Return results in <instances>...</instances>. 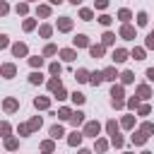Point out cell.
Returning a JSON list of instances; mask_svg holds the SVG:
<instances>
[{"mask_svg": "<svg viewBox=\"0 0 154 154\" xmlns=\"http://www.w3.org/2000/svg\"><path fill=\"white\" fill-rule=\"evenodd\" d=\"M111 96H113V106H120V103H123V89H120V87H113Z\"/></svg>", "mask_w": 154, "mask_h": 154, "instance_id": "cell-1", "label": "cell"}, {"mask_svg": "<svg viewBox=\"0 0 154 154\" xmlns=\"http://www.w3.org/2000/svg\"><path fill=\"white\" fill-rule=\"evenodd\" d=\"M99 130H101V125H99V123H87V128H84V132H87V135H91V137H96V135H99Z\"/></svg>", "mask_w": 154, "mask_h": 154, "instance_id": "cell-2", "label": "cell"}, {"mask_svg": "<svg viewBox=\"0 0 154 154\" xmlns=\"http://www.w3.org/2000/svg\"><path fill=\"white\" fill-rule=\"evenodd\" d=\"M70 26H72V22H70V19H67V17H63V19H60V22H58V29H60V31H67V29H70Z\"/></svg>", "mask_w": 154, "mask_h": 154, "instance_id": "cell-3", "label": "cell"}, {"mask_svg": "<svg viewBox=\"0 0 154 154\" xmlns=\"http://www.w3.org/2000/svg\"><path fill=\"white\" fill-rule=\"evenodd\" d=\"M120 36H125V38H132V36H135V29H132V26H128V24H125V26H123V29H120Z\"/></svg>", "mask_w": 154, "mask_h": 154, "instance_id": "cell-4", "label": "cell"}, {"mask_svg": "<svg viewBox=\"0 0 154 154\" xmlns=\"http://www.w3.org/2000/svg\"><path fill=\"white\" fill-rule=\"evenodd\" d=\"M125 55H128V53H125L123 48H118V51L113 53V60H116V63H123V60H125Z\"/></svg>", "mask_w": 154, "mask_h": 154, "instance_id": "cell-5", "label": "cell"}, {"mask_svg": "<svg viewBox=\"0 0 154 154\" xmlns=\"http://www.w3.org/2000/svg\"><path fill=\"white\" fill-rule=\"evenodd\" d=\"M51 137H53V140L63 137V128H60V125H53V128H51Z\"/></svg>", "mask_w": 154, "mask_h": 154, "instance_id": "cell-6", "label": "cell"}, {"mask_svg": "<svg viewBox=\"0 0 154 154\" xmlns=\"http://www.w3.org/2000/svg\"><path fill=\"white\" fill-rule=\"evenodd\" d=\"M144 140H147V132H137V135H132V142H135V144H142Z\"/></svg>", "mask_w": 154, "mask_h": 154, "instance_id": "cell-7", "label": "cell"}, {"mask_svg": "<svg viewBox=\"0 0 154 154\" xmlns=\"http://www.w3.org/2000/svg\"><path fill=\"white\" fill-rule=\"evenodd\" d=\"M118 75H116V70L113 67H108V70H103V79H116Z\"/></svg>", "mask_w": 154, "mask_h": 154, "instance_id": "cell-8", "label": "cell"}, {"mask_svg": "<svg viewBox=\"0 0 154 154\" xmlns=\"http://www.w3.org/2000/svg\"><path fill=\"white\" fill-rule=\"evenodd\" d=\"M70 120H72L75 125H79V123L84 120V113H79V111H77V113H72V118H70Z\"/></svg>", "mask_w": 154, "mask_h": 154, "instance_id": "cell-9", "label": "cell"}, {"mask_svg": "<svg viewBox=\"0 0 154 154\" xmlns=\"http://www.w3.org/2000/svg\"><path fill=\"white\" fill-rule=\"evenodd\" d=\"M79 140H82V135H79V132H72V135L67 137V142H70V144H79Z\"/></svg>", "mask_w": 154, "mask_h": 154, "instance_id": "cell-10", "label": "cell"}, {"mask_svg": "<svg viewBox=\"0 0 154 154\" xmlns=\"http://www.w3.org/2000/svg\"><path fill=\"white\" fill-rule=\"evenodd\" d=\"M24 53H26V46L24 43H17L14 46V55H24Z\"/></svg>", "mask_w": 154, "mask_h": 154, "instance_id": "cell-11", "label": "cell"}, {"mask_svg": "<svg viewBox=\"0 0 154 154\" xmlns=\"http://www.w3.org/2000/svg\"><path fill=\"white\" fill-rule=\"evenodd\" d=\"M91 55H94V58L103 55V46H91Z\"/></svg>", "mask_w": 154, "mask_h": 154, "instance_id": "cell-12", "label": "cell"}, {"mask_svg": "<svg viewBox=\"0 0 154 154\" xmlns=\"http://www.w3.org/2000/svg\"><path fill=\"white\" fill-rule=\"evenodd\" d=\"M77 79H79V82H87V79H89V72H87V70H79V72H77Z\"/></svg>", "mask_w": 154, "mask_h": 154, "instance_id": "cell-13", "label": "cell"}, {"mask_svg": "<svg viewBox=\"0 0 154 154\" xmlns=\"http://www.w3.org/2000/svg\"><path fill=\"white\" fill-rule=\"evenodd\" d=\"M101 79H103V72H94L91 75V84H99Z\"/></svg>", "mask_w": 154, "mask_h": 154, "instance_id": "cell-14", "label": "cell"}, {"mask_svg": "<svg viewBox=\"0 0 154 154\" xmlns=\"http://www.w3.org/2000/svg\"><path fill=\"white\" fill-rule=\"evenodd\" d=\"M75 46H87V36H82V34H79V36L75 38Z\"/></svg>", "mask_w": 154, "mask_h": 154, "instance_id": "cell-15", "label": "cell"}, {"mask_svg": "<svg viewBox=\"0 0 154 154\" xmlns=\"http://www.w3.org/2000/svg\"><path fill=\"white\" fill-rule=\"evenodd\" d=\"M31 82H34V84H38V82H43V77H41V72H31Z\"/></svg>", "mask_w": 154, "mask_h": 154, "instance_id": "cell-16", "label": "cell"}, {"mask_svg": "<svg viewBox=\"0 0 154 154\" xmlns=\"http://www.w3.org/2000/svg\"><path fill=\"white\" fill-rule=\"evenodd\" d=\"M106 128H108V132H111V135H118V125H116L113 120H111V123H108Z\"/></svg>", "mask_w": 154, "mask_h": 154, "instance_id": "cell-17", "label": "cell"}, {"mask_svg": "<svg viewBox=\"0 0 154 154\" xmlns=\"http://www.w3.org/2000/svg\"><path fill=\"white\" fill-rule=\"evenodd\" d=\"M118 17H120L123 22H128V19H130V12H128V10H120V12H118Z\"/></svg>", "mask_w": 154, "mask_h": 154, "instance_id": "cell-18", "label": "cell"}, {"mask_svg": "<svg viewBox=\"0 0 154 154\" xmlns=\"http://www.w3.org/2000/svg\"><path fill=\"white\" fill-rule=\"evenodd\" d=\"M113 38H116V36H113L111 31H106V34H103V43H113Z\"/></svg>", "mask_w": 154, "mask_h": 154, "instance_id": "cell-19", "label": "cell"}, {"mask_svg": "<svg viewBox=\"0 0 154 154\" xmlns=\"http://www.w3.org/2000/svg\"><path fill=\"white\" fill-rule=\"evenodd\" d=\"M142 55H144V51H142V48H135V51H132V58H137V60H142Z\"/></svg>", "mask_w": 154, "mask_h": 154, "instance_id": "cell-20", "label": "cell"}, {"mask_svg": "<svg viewBox=\"0 0 154 154\" xmlns=\"http://www.w3.org/2000/svg\"><path fill=\"white\" fill-rule=\"evenodd\" d=\"M63 58L65 60H75V51H63Z\"/></svg>", "mask_w": 154, "mask_h": 154, "instance_id": "cell-21", "label": "cell"}, {"mask_svg": "<svg viewBox=\"0 0 154 154\" xmlns=\"http://www.w3.org/2000/svg\"><path fill=\"white\" fill-rule=\"evenodd\" d=\"M2 72H5L7 77H12V75H14V67H12V65H5V67H2Z\"/></svg>", "mask_w": 154, "mask_h": 154, "instance_id": "cell-22", "label": "cell"}, {"mask_svg": "<svg viewBox=\"0 0 154 154\" xmlns=\"http://www.w3.org/2000/svg\"><path fill=\"white\" fill-rule=\"evenodd\" d=\"M137 91H140V96H142V99H147V96H149V87H140Z\"/></svg>", "mask_w": 154, "mask_h": 154, "instance_id": "cell-23", "label": "cell"}, {"mask_svg": "<svg viewBox=\"0 0 154 154\" xmlns=\"http://www.w3.org/2000/svg\"><path fill=\"white\" fill-rule=\"evenodd\" d=\"M5 108H7V111H14V108H17V103H14L12 99H7V101H5Z\"/></svg>", "mask_w": 154, "mask_h": 154, "instance_id": "cell-24", "label": "cell"}, {"mask_svg": "<svg viewBox=\"0 0 154 154\" xmlns=\"http://www.w3.org/2000/svg\"><path fill=\"white\" fill-rule=\"evenodd\" d=\"M48 106V99H36V108H46Z\"/></svg>", "mask_w": 154, "mask_h": 154, "instance_id": "cell-25", "label": "cell"}, {"mask_svg": "<svg viewBox=\"0 0 154 154\" xmlns=\"http://www.w3.org/2000/svg\"><path fill=\"white\" fill-rule=\"evenodd\" d=\"M137 24H147V14H144V12L137 14Z\"/></svg>", "mask_w": 154, "mask_h": 154, "instance_id": "cell-26", "label": "cell"}, {"mask_svg": "<svg viewBox=\"0 0 154 154\" xmlns=\"http://www.w3.org/2000/svg\"><path fill=\"white\" fill-rule=\"evenodd\" d=\"M120 77H123V82H132V79H135V77H132V72H123Z\"/></svg>", "mask_w": 154, "mask_h": 154, "instance_id": "cell-27", "label": "cell"}, {"mask_svg": "<svg viewBox=\"0 0 154 154\" xmlns=\"http://www.w3.org/2000/svg\"><path fill=\"white\" fill-rule=\"evenodd\" d=\"M58 116H60V118H72V113H70L67 108H60V113H58Z\"/></svg>", "mask_w": 154, "mask_h": 154, "instance_id": "cell-28", "label": "cell"}, {"mask_svg": "<svg viewBox=\"0 0 154 154\" xmlns=\"http://www.w3.org/2000/svg\"><path fill=\"white\" fill-rule=\"evenodd\" d=\"M51 72H53V75H60V65L53 63V65H51Z\"/></svg>", "mask_w": 154, "mask_h": 154, "instance_id": "cell-29", "label": "cell"}, {"mask_svg": "<svg viewBox=\"0 0 154 154\" xmlns=\"http://www.w3.org/2000/svg\"><path fill=\"white\" fill-rule=\"evenodd\" d=\"M72 99H75V103H82L84 101V94H72Z\"/></svg>", "mask_w": 154, "mask_h": 154, "instance_id": "cell-30", "label": "cell"}, {"mask_svg": "<svg viewBox=\"0 0 154 154\" xmlns=\"http://www.w3.org/2000/svg\"><path fill=\"white\" fill-rule=\"evenodd\" d=\"M142 132H154V125H149V123H144V125H142Z\"/></svg>", "mask_w": 154, "mask_h": 154, "instance_id": "cell-31", "label": "cell"}, {"mask_svg": "<svg viewBox=\"0 0 154 154\" xmlns=\"http://www.w3.org/2000/svg\"><path fill=\"white\" fill-rule=\"evenodd\" d=\"M82 19H91V10H82Z\"/></svg>", "mask_w": 154, "mask_h": 154, "instance_id": "cell-32", "label": "cell"}, {"mask_svg": "<svg viewBox=\"0 0 154 154\" xmlns=\"http://www.w3.org/2000/svg\"><path fill=\"white\" fill-rule=\"evenodd\" d=\"M41 36H51V26H41Z\"/></svg>", "mask_w": 154, "mask_h": 154, "instance_id": "cell-33", "label": "cell"}, {"mask_svg": "<svg viewBox=\"0 0 154 154\" xmlns=\"http://www.w3.org/2000/svg\"><path fill=\"white\" fill-rule=\"evenodd\" d=\"M43 53H46V55H53V53H55V46H46V51H43Z\"/></svg>", "mask_w": 154, "mask_h": 154, "instance_id": "cell-34", "label": "cell"}, {"mask_svg": "<svg viewBox=\"0 0 154 154\" xmlns=\"http://www.w3.org/2000/svg\"><path fill=\"white\" fill-rule=\"evenodd\" d=\"M41 63H43V58H31V65H34V67H36V65L41 67Z\"/></svg>", "mask_w": 154, "mask_h": 154, "instance_id": "cell-35", "label": "cell"}, {"mask_svg": "<svg viewBox=\"0 0 154 154\" xmlns=\"http://www.w3.org/2000/svg\"><path fill=\"white\" fill-rule=\"evenodd\" d=\"M96 149H99V152H103V149H106V142H103V140H99V142H96Z\"/></svg>", "mask_w": 154, "mask_h": 154, "instance_id": "cell-36", "label": "cell"}, {"mask_svg": "<svg viewBox=\"0 0 154 154\" xmlns=\"http://www.w3.org/2000/svg\"><path fill=\"white\" fill-rule=\"evenodd\" d=\"M106 5H108V2H106V0H96V7H101V10H103V7H106Z\"/></svg>", "mask_w": 154, "mask_h": 154, "instance_id": "cell-37", "label": "cell"}, {"mask_svg": "<svg viewBox=\"0 0 154 154\" xmlns=\"http://www.w3.org/2000/svg\"><path fill=\"white\" fill-rule=\"evenodd\" d=\"M147 77H149V79H154V70H147Z\"/></svg>", "mask_w": 154, "mask_h": 154, "instance_id": "cell-38", "label": "cell"}, {"mask_svg": "<svg viewBox=\"0 0 154 154\" xmlns=\"http://www.w3.org/2000/svg\"><path fill=\"white\" fill-rule=\"evenodd\" d=\"M51 2H53V5H58V2H63V0H51Z\"/></svg>", "mask_w": 154, "mask_h": 154, "instance_id": "cell-39", "label": "cell"}, {"mask_svg": "<svg viewBox=\"0 0 154 154\" xmlns=\"http://www.w3.org/2000/svg\"><path fill=\"white\" fill-rule=\"evenodd\" d=\"M70 2H75V5H79V2H82V0H70Z\"/></svg>", "mask_w": 154, "mask_h": 154, "instance_id": "cell-40", "label": "cell"}, {"mask_svg": "<svg viewBox=\"0 0 154 154\" xmlns=\"http://www.w3.org/2000/svg\"><path fill=\"white\" fill-rule=\"evenodd\" d=\"M149 36H152V38H154V31H152V34H149Z\"/></svg>", "mask_w": 154, "mask_h": 154, "instance_id": "cell-41", "label": "cell"}]
</instances>
